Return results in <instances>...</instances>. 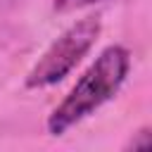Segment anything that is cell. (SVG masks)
<instances>
[{"label":"cell","instance_id":"6da1fadb","mask_svg":"<svg viewBox=\"0 0 152 152\" xmlns=\"http://www.w3.org/2000/svg\"><path fill=\"white\" fill-rule=\"evenodd\" d=\"M131 69V52L121 45L104 48L95 62L86 69V74L74 83V88L66 93V97L50 112L48 116V131L52 135L66 133L71 126L90 116L95 109H100L107 100H112L119 88L124 86Z\"/></svg>","mask_w":152,"mask_h":152},{"label":"cell","instance_id":"7a4b0ae2","mask_svg":"<svg viewBox=\"0 0 152 152\" xmlns=\"http://www.w3.org/2000/svg\"><path fill=\"white\" fill-rule=\"evenodd\" d=\"M97 36H100L97 17H86L71 24L69 28H64L26 74L24 81L26 88H48L66 78L76 69V64L88 55V50L95 45Z\"/></svg>","mask_w":152,"mask_h":152},{"label":"cell","instance_id":"3957f363","mask_svg":"<svg viewBox=\"0 0 152 152\" xmlns=\"http://www.w3.org/2000/svg\"><path fill=\"white\" fill-rule=\"evenodd\" d=\"M100 0H55L52 2V10L55 12H76V10H83V7H90Z\"/></svg>","mask_w":152,"mask_h":152},{"label":"cell","instance_id":"277c9868","mask_svg":"<svg viewBox=\"0 0 152 152\" xmlns=\"http://www.w3.org/2000/svg\"><path fill=\"white\" fill-rule=\"evenodd\" d=\"M150 142H152V133H150V128H142V131H138V138H135V140L131 138V142H128L126 147L140 150V147H150Z\"/></svg>","mask_w":152,"mask_h":152}]
</instances>
